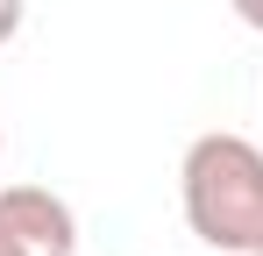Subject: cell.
I'll use <instances>...</instances> for the list:
<instances>
[{"label":"cell","mask_w":263,"mask_h":256,"mask_svg":"<svg viewBox=\"0 0 263 256\" xmlns=\"http://www.w3.org/2000/svg\"><path fill=\"white\" fill-rule=\"evenodd\" d=\"M178 207L206 249L256 256L263 249V142L235 135V128L192 135L185 164H178Z\"/></svg>","instance_id":"6da1fadb"},{"label":"cell","mask_w":263,"mask_h":256,"mask_svg":"<svg viewBox=\"0 0 263 256\" xmlns=\"http://www.w3.org/2000/svg\"><path fill=\"white\" fill-rule=\"evenodd\" d=\"M0 221L29 256H79V213L50 185H0Z\"/></svg>","instance_id":"7a4b0ae2"},{"label":"cell","mask_w":263,"mask_h":256,"mask_svg":"<svg viewBox=\"0 0 263 256\" xmlns=\"http://www.w3.org/2000/svg\"><path fill=\"white\" fill-rule=\"evenodd\" d=\"M22 14H29V0H0V50L22 36Z\"/></svg>","instance_id":"3957f363"},{"label":"cell","mask_w":263,"mask_h":256,"mask_svg":"<svg viewBox=\"0 0 263 256\" xmlns=\"http://www.w3.org/2000/svg\"><path fill=\"white\" fill-rule=\"evenodd\" d=\"M228 7H235L242 29H256V36H263V0H228Z\"/></svg>","instance_id":"277c9868"},{"label":"cell","mask_w":263,"mask_h":256,"mask_svg":"<svg viewBox=\"0 0 263 256\" xmlns=\"http://www.w3.org/2000/svg\"><path fill=\"white\" fill-rule=\"evenodd\" d=\"M0 256H29L22 242H14V228H7V221H0Z\"/></svg>","instance_id":"5b68a950"},{"label":"cell","mask_w":263,"mask_h":256,"mask_svg":"<svg viewBox=\"0 0 263 256\" xmlns=\"http://www.w3.org/2000/svg\"><path fill=\"white\" fill-rule=\"evenodd\" d=\"M0 150H7V135H0Z\"/></svg>","instance_id":"8992f818"},{"label":"cell","mask_w":263,"mask_h":256,"mask_svg":"<svg viewBox=\"0 0 263 256\" xmlns=\"http://www.w3.org/2000/svg\"><path fill=\"white\" fill-rule=\"evenodd\" d=\"M256 256H263V249H256Z\"/></svg>","instance_id":"52a82bcc"}]
</instances>
